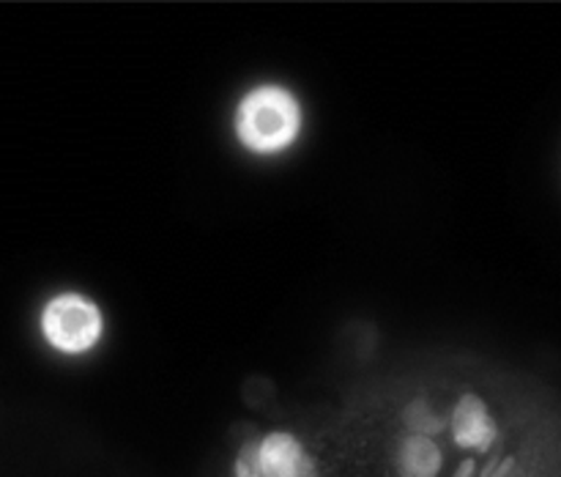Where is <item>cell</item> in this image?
Segmentation results:
<instances>
[{
	"label": "cell",
	"mask_w": 561,
	"mask_h": 477,
	"mask_svg": "<svg viewBox=\"0 0 561 477\" xmlns=\"http://www.w3.org/2000/svg\"><path fill=\"white\" fill-rule=\"evenodd\" d=\"M233 477H321L296 433L266 431L241 444L233 461Z\"/></svg>",
	"instance_id": "2"
},
{
	"label": "cell",
	"mask_w": 561,
	"mask_h": 477,
	"mask_svg": "<svg viewBox=\"0 0 561 477\" xmlns=\"http://www.w3.org/2000/svg\"><path fill=\"white\" fill-rule=\"evenodd\" d=\"M510 469H513V458L493 461V464H488L485 469L480 472V477H507Z\"/></svg>",
	"instance_id": "7"
},
{
	"label": "cell",
	"mask_w": 561,
	"mask_h": 477,
	"mask_svg": "<svg viewBox=\"0 0 561 477\" xmlns=\"http://www.w3.org/2000/svg\"><path fill=\"white\" fill-rule=\"evenodd\" d=\"M449 433L460 450L488 453L499 439V425L488 409L485 398L477 393H463L449 414Z\"/></svg>",
	"instance_id": "4"
},
{
	"label": "cell",
	"mask_w": 561,
	"mask_h": 477,
	"mask_svg": "<svg viewBox=\"0 0 561 477\" xmlns=\"http://www.w3.org/2000/svg\"><path fill=\"white\" fill-rule=\"evenodd\" d=\"M236 140L252 154H279L299 137L301 104L277 82H263L244 93L233 115Z\"/></svg>",
	"instance_id": "1"
},
{
	"label": "cell",
	"mask_w": 561,
	"mask_h": 477,
	"mask_svg": "<svg viewBox=\"0 0 561 477\" xmlns=\"http://www.w3.org/2000/svg\"><path fill=\"white\" fill-rule=\"evenodd\" d=\"M403 420H405V428H409V433H425V436H433V433L442 431L444 425V422L438 420L436 411H433L425 400H414V404L405 406Z\"/></svg>",
	"instance_id": "6"
},
{
	"label": "cell",
	"mask_w": 561,
	"mask_h": 477,
	"mask_svg": "<svg viewBox=\"0 0 561 477\" xmlns=\"http://www.w3.org/2000/svg\"><path fill=\"white\" fill-rule=\"evenodd\" d=\"M400 477H438L444 469V453L438 442L425 433H405L394 455Z\"/></svg>",
	"instance_id": "5"
},
{
	"label": "cell",
	"mask_w": 561,
	"mask_h": 477,
	"mask_svg": "<svg viewBox=\"0 0 561 477\" xmlns=\"http://www.w3.org/2000/svg\"><path fill=\"white\" fill-rule=\"evenodd\" d=\"M42 332L53 349L64 354H85L104 332L102 310L82 294H58L44 305Z\"/></svg>",
	"instance_id": "3"
},
{
	"label": "cell",
	"mask_w": 561,
	"mask_h": 477,
	"mask_svg": "<svg viewBox=\"0 0 561 477\" xmlns=\"http://www.w3.org/2000/svg\"><path fill=\"white\" fill-rule=\"evenodd\" d=\"M453 477H480V466H477L474 455H469V458L460 461L458 469H455Z\"/></svg>",
	"instance_id": "8"
}]
</instances>
